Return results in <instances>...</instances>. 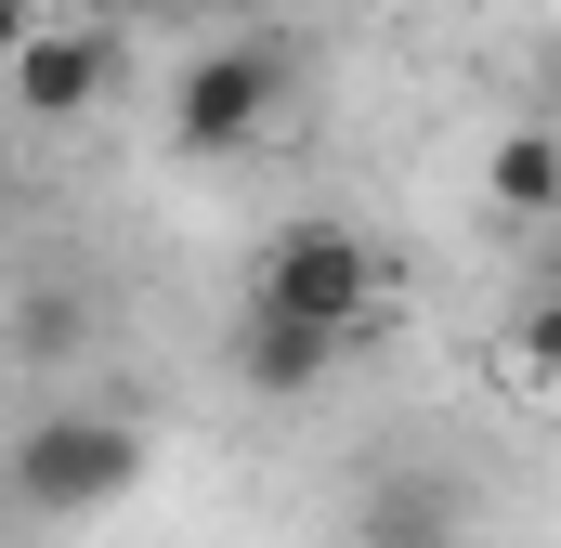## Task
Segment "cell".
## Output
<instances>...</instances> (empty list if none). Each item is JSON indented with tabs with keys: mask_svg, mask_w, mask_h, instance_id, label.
Listing matches in <instances>:
<instances>
[{
	"mask_svg": "<svg viewBox=\"0 0 561 548\" xmlns=\"http://www.w3.org/2000/svg\"><path fill=\"white\" fill-rule=\"evenodd\" d=\"M144 418H118V406H39L13 444H0V483H13V510L26 523H105L118 496L144 483Z\"/></svg>",
	"mask_w": 561,
	"mask_h": 548,
	"instance_id": "6da1fadb",
	"label": "cell"
},
{
	"mask_svg": "<svg viewBox=\"0 0 561 548\" xmlns=\"http://www.w3.org/2000/svg\"><path fill=\"white\" fill-rule=\"evenodd\" d=\"M249 300L313 313V327H366V313L392 300V262H379L353 222H275V236H262V262H249Z\"/></svg>",
	"mask_w": 561,
	"mask_h": 548,
	"instance_id": "7a4b0ae2",
	"label": "cell"
},
{
	"mask_svg": "<svg viewBox=\"0 0 561 548\" xmlns=\"http://www.w3.org/2000/svg\"><path fill=\"white\" fill-rule=\"evenodd\" d=\"M275 105H287V53H275V39H222V53L183 66L170 144H183V157H249V144L275 132Z\"/></svg>",
	"mask_w": 561,
	"mask_h": 548,
	"instance_id": "3957f363",
	"label": "cell"
},
{
	"mask_svg": "<svg viewBox=\"0 0 561 548\" xmlns=\"http://www.w3.org/2000/svg\"><path fill=\"white\" fill-rule=\"evenodd\" d=\"M105 92H118V13H39L26 53L0 66V105L39 118V132H79Z\"/></svg>",
	"mask_w": 561,
	"mask_h": 548,
	"instance_id": "277c9868",
	"label": "cell"
},
{
	"mask_svg": "<svg viewBox=\"0 0 561 548\" xmlns=\"http://www.w3.org/2000/svg\"><path fill=\"white\" fill-rule=\"evenodd\" d=\"M353 548H470V483L444 457H392L353 483Z\"/></svg>",
	"mask_w": 561,
	"mask_h": 548,
	"instance_id": "5b68a950",
	"label": "cell"
},
{
	"mask_svg": "<svg viewBox=\"0 0 561 548\" xmlns=\"http://www.w3.org/2000/svg\"><path fill=\"white\" fill-rule=\"evenodd\" d=\"M340 353H353V327H313V313H275V300L236 313V379H249V406H313V392L340 379Z\"/></svg>",
	"mask_w": 561,
	"mask_h": 548,
	"instance_id": "8992f818",
	"label": "cell"
},
{
	"mask_svg": "<svg viewBox=\"0 0 561 548\" xmlns=\"http://www.w3.org/2000/svg\"><path fill=\"white\" fill-rule=\"evenodd\" d=\"M483 196L510 222H561V132L549 118H510V132L483 144Z\"/></svg>",
	"mask_w": 561,
	"mask_h": 548,
	"instance_id": "52a82bcc",
	"label": "cell"
},
{
	"mask_svg": "<svg viewBox=\"0 0 561 548\" xmlns=\"http://www.w3.org/2000/svg\"><path fill=\"white\" fill-rule=\"evenodd\" d=\"M79 340H92V300H79V287H13V300H0V353H13V366L66 379Z\"/></svg>",
	"mask_w": 561,
	"mask_h": 548,
	"instance_id": "ba28073f",
	"label": "cell"
},
{
	"mask_svg": "<svg viewBox=\"0 0 561 548\" xmlns=\"http://www.w3.org/2000/svg\"><path fill=\"white\" fill-rule=\"evenodd\" d=\"M510 366H523V379H549V392H561V287H549V274H536V300L510 313Z\"/></svg>",
	"mask_w": 561,
	"mask_h": 548,
	"instance_id": "9c48e42d",
	"label": "cell"
},
{
	"mask_svg": "<svg viewBox=\"0 0 561 548\" xmlns=\"http://www.w3.org/2000/svg\"><path fill=\"white\" fill-rule=\"evenodd\" d=\"M26 26H39V0H0V66L26 53Z\"/></svg>",
	"mask_w": 561,
	"mask_h": 548,
	"instance_id": "30bf717a",
	"label": "cell"
},
{
	"mask_svg": "<svg viewBox=\"0 0 561 548\" xmlns=\"http://www.w3.org/2000/svg\"><path fill=\"white\" fill-rule=\"evenodd\" d=\"M92 13H183V0H92Z\"/></svg>",
	"mask_w": 561,
	"mask_h": 548,
	"instance_id": "8fae6325",
	"label": "cell"
},
{
	"mask_svg": "<svg viewBox=\"0 0 561 548\" xmlns=\"http://www.w3.org/2000/svg\"><path fill=\"white\" fill-rule=\"evenodd\" d=\"M549 287H561V262H549Z\"/></svg>",
	"mask_w": 561,
	"mask_h": 548,
	"instance_id": "7c38bea8",
	"label": "cell"
}]
</instances>
